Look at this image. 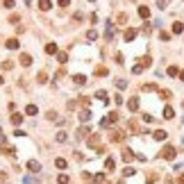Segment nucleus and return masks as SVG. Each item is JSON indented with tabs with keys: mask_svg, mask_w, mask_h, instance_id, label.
Returning <instances> with one entry per match:
<instances>
[{
	"mask_svg": "<svg viewBox=\"0 0 184 184\" xmlns=\"http://www.w3.org/2000/svg\"><path fill=\"white\" fill-rule=\"evenodd\" d=\"M114 37H116V25H114L112 21H107V25H105V39H107V41H114Z\"/></svg>",
	"mask_w": 184,
	"mask_h": 184,
	"instance_id": "1",
	"label": "nucleus"
},
{
	"mask_svg": "<svg viewBox=\"0 0 184 184\" xmlns=\"http://www.w3.org/2000/svg\"><path fill=\"white\" fill-rule=\"evenodd\" d=\"M116 120H118V112H112V114H107V118L100 120V127H109V125H114Z\"/></svg>",
	"mask_w": 184,
	"mask_h": 184,
	"instance_id": "2",
	"label": "nucleus"
},
{
	"mask_svg": "<svg viewBox=\"0 0 184 184\" xmlns=\"http://www.w3.org/2000/svg\"><path fill=\"white\" fill-rule=\"evenodd\" d=\"M175 146H166L164 148V150L162 152H159V157H162V159H175Z\"/></svg>",
	"mask_w": 184,
	"mask_h": 184,
	"instance_id": "3",
	"label": "nucleus"
},
{
	"mask_svg": "<svg viewBox=\"0 0 184 184\" xmlns=\"http://www.w3.org/2000/svg\"><path fill=\"white\" fill-rule=\"evenodd\" d=\"M125 136H127V134H125L123 130H114V132H112V136H109V139H112L114 143H120V141H125Z\"/></svg>",
	"mask_w": 184,
	"mask_h": 184,
	"instance_id": "4",
	"label": "nucleus"
},
{
	"mask_svg": "<svg viewBox=\"0 0 184 184\" xmlns=\"http://www.w3.org/2000/svg\"><path fill=\"white\" fill-rule=\"evenodd\" d=\"M136 34H139V32H136V27H127L123 37H125V41L130 43V41H134V39H136Z\"/></svg>",
	"mask_w": 184,
	"mask_h": 184,
	"instance_id": "5",
	"label": "nucleus"
},
{
	"mask_svg": "<svg viewBox=\"0 0 184 184\" xmlns=\"http://www.w3.org/2000/svg\"><path fill=\"white\" fill-rule=\"evenodd\" d=\"M27 170H30V173H39V170H41V164H39L37 159H30V162H27Z\"/></svg>",
	"mask_w": 184,
	"mask_h": 184,
	"instance_id": "6",
	"label": "nucleus"
},
{
	"mask_svg": "<svg viewBox=\"0 0 184 184\" xmlns=\"http://www.w3.org/2000/svg\"><path fill=\"white\" fill-rule=\"evenodd\" d=\"M96 98L102 102V105H109V98H107V91H105V89H100V91H98V93H96Z\"/></svg>",
	"mask_w": 184,
	"mask_h": 184,
	"instance_id": "7",
	"label": "nucleus"
},
{
	"mask_svg": "<svg viewBox=\"0 0 184 184\" xmlns=\"http://www.w3.org/2000/svg\"><path fill=\"white\" fill-rule=\"evenodd\" d=\"M173 116H175V109L170 107V105H166V107H164V118H166V120H170Z\"/></svg>",
	"mask_w": 184,
	"mask_h": 184,
	"instance_id": "8",
	"label": "nucleus"
},
{
	"mask_svg": "<svg viewBox=\"0 0 184 184\" xmlns=\"http://www.w3.org/2000/svg\"><path fill=\"white\" fill-rule=\"evenodd\" d=\"M152 64V59H150V55H143L141 57V59H139V66L141 68H148V66H150Z\"/></svg>",
	"mask_w": 184,
	"mask_h": 184,
	"instance_id": "9",
	"label": "nucleus"
},
{
	"mask_svg": "<svg viewBox=\"0 0 184 184\" xmlns=\"http://www.w3.org/2000/svg\"><path fill=\"white\" fill-rule=\"evenodd\" d=\"M170 30H173V34H182V32H184V25H182L180 21H175L173 25H170Z\"/></svg>",
	"mask_w": 184,
	"mask_h": 184,
	"instance_id": "10",
	"label": "nucleus"
},
{
	"mask_svg": "<svg viewBox=\"0 0 184 184\" xmlns=\"http://www.w3.org/2000/svg\"><path fill=\"white\" fill-rule=\"evenodd\" d=\"M152 136H155V141H164L168 134H166L164 130H155V132H152Z\"/></svg>",
	"mask_w": 184,
	"mask_h": 184,
	"instance_id": "11",
	"label": "nucleus"
},
{
	"mask_svg": "<svg viewBox=\"0 0 184 184\" xmlns=\"http://www.w3.org/2000/svg\"><path fill=\"white\" fill-rule=\"evenodd\" d=\"M5 45H7L9 50H18L21 43H18V39H7V43H5Z\"/></svg>",
	"mask_w": 184,
	"mask_h": 184,
	"instance_id": "12",
	"label": "nucleus"
},
{
	"mask_svg": "<svg viewBox=\"0 0 184 184\" xmlns=\"http://www.w3.org/2000/svg\"><path fill=\"white\" fill-rule=\"evenodd\" d=\"M18 61H21V64H23V66H30V64H32V55H27V53H23Z\"/></svg>",
	"mask_w": 184,
	"mask_h": 184,
	"instance_id": "13",
	"label": "nucleus"
},
{
	"mask_svg": "<svg viewBox=\"0 0 184 184\" xmlns=\"http://www.w3.org/2000/svg\"><path fill=\"white\" fill-rule=\"evenodd\" d=\"M134 157H136L134 150H130V148H127V150H123V162H132Z\"/></svg>",
	"mask_w": 184,
	"mask_h": 184,
	"instance_id": "14",
	"label": "nucleus"
},
{
	"mask_svg": "<svg viewBox=\"0 0 184 184\" xmlns=\"http://www.w3.org/2000/svg\"><path fill=\"white\" fill-rule=\"evenodd\" d=\"M100 146V136L93 134V136H89V148H98Z\"/></svg>",
	"mask_w": 184,
	"mask_h": 184,
	"instance_id": "15",
	"label": "nucleus"
},
{
	"mask_svg": "<svg viewBox=\"0 0 184 184\" xmlns=\"http://www.w3.org/2000/svg\"><path fill=\"white\" fill-rule=\"evenodd\" d=\"M127 107H130V112H136V109H139V98H130Z\"/></svg>",
	"mask_w": 184,
	"mask_h": 184,
	"instance_id": "16",
	"label": "nucleus"
},
{
	"mask_svg": "<svg viewBox=\"0 0 184 184\" xmlns=\"http://www.w3.org/2000/svg\"><path fill=\"white\" fill-rule=\"evenodd\" d=\"M50 7H53V2H50V0H39V9H41V11H48Z\"/></svg>",
	"mask_w": 184,
	"mask_h": 184,
	"instance_id": "17",
	"label": "nucleus"
},
{
	"mask_svg": "<svg viewBox=\"0 0 184 184\" xmlns=\"http://www.w3.org/2000/svg\"><path fill=\"white\" fill-rule=\"evenodd\" d=\"M89 118H91V112L89 109H82V112H80V120H82V123H89Z\"/></svg>",
	"mask_w": 184,
	"mask_h": 184,
	"instance_id": "18",
	"label": "nucleus"
},
{
	"mask_svg": "<svg viewBox=\"0 0 184 184\" xmlns=\"http://www.w3.org/2000/svg\"><path fill=\"white\" fill-rule=\"evenodd\" d=\"M73 82H75L77 87H82V84H87V77H84V75H80V73H77V75H73Z\"/></svg>",
	"mask_w": 184,
	"mask_h": 184,
	"instance_id": "19",
	"label": "nucleus"
},
{
	"mask_svg": "<svg viewBox=\"0 0 184 184\" xmlns=\"http://www.w3.org/2000/svg\"><path fill=\"white\" fill-rule=\"evenodd\" d=\"M139 16L143 21H148V18H150V9H148V7H139Z\"/></svg>",
	"mask_w": 184,
	"mask_h": 184,
	"instance_id": "20",
	"label": "nucleus"
},
{
	"mask_svg": "<svg viewBox=\"0 0 184 184\" xmlns=\"http://www.w3.org/2000/svg\"><path fill=\"white\" fill-rule=\"evenodd\" d=\"M37 112H39L37 105H27L25 107V114H27V116H37Z\"/></svg>",
	"mask_w": 184,
	"mask_h": 184,
	"instance_id": "21",
	"label": "nucleus"
},
{
	"mask_svg": "<svg viewBox=\"0 0 184 184\" xmlns=\"http://www.w3.org/2000/svg\"><path fill=\"white\" fill-rule=\"evenodd\" d=\"M45 55H57V43H48V45H45Z\"/></svg>",
	"mask_w": 184,
	"mask_h": 184,
	"instance_id": "22",
	"label": "nucleus"
},
{
	"mask_svg": "<svg viewBox=\"0 0 184 184\" xmlns=\"http://www.w3.org/2000/svg\"><path fill=\"white\" fill-rule=\"evenodd\" d=\"M114 166H116L114 157H107V162H105V170H114Z\"/></svg>",
	"mask_w": 184,
	"mask_h": 184,
	"instance_id": "23",
	"label": "nucleus"
},
{
	"mask_svg": "<svg viewBox=\"0 0 184 184\" xmlns=\"http://www.w3.org/2000/svg\"><path fill=\"white\" fill-rule=\"evenodd\" d=\"M96 75H98V77H105V75H109V71H107L105 66H98V68H96Z\"/></svg>",
	"mask_w": 184,
	"mask_h": 184,
	"instance_id": "24",
	"label": "nucleus"
},
{
	"mask_svg": "<svg viewBox=\"0 0 184 184\" xmlns=\"http://www.w3.org/2000/svg\"><path fill=\"white\" fill-rule=\"evenodd\" d=\"M55 166L64 170V168H66V159H64V157H57V159H55Z\"/></svg>",
	"mask_w": 184,
	"mask_h": 184,
	"instance_id": "25",
	"label": "nucleus"
},
{
	"mask_svg": "<svg viewBox=\"0 0 184 184\" xmlns=\"http://www.w3.org/2000/svg\"><path fill=\"white\" fill-rule=\"evenodd\" d=\"M11 123H14V125H21L23 123V114H11Z\"/></svg>",
	"mask_w": 184,
	"mask_h": 184,
	"instance_id": "26",
	"label": "nucleus"
},
{
	"mask_svg": "<svg viewBox=\"0 0 184 184\" xmlns=\"http://www.w3.org/2000/svg\"><path fill=\"white\" fill-rule=\"evenodd\" d=\"M37 82H39V84H45V82H48V75H45V71H41V73L37 75Z\"/></svg>",
	"mask_w": 184,
	"mask_h": 184,
	"instance_id": "27",
	"label": "nucleus"
},
{
	"mask_svg": "<svg viewBox=\"0 0 184 184\" xmlns=\"http://www.w3.org/2000/svg\"><path fill=\"white\" fill-rule=\"evenodd\" d=\"M168 75L170 77H177V75H180V68H177V66H168Z\"/></svg>",
	"mask_w": 184,
	"mask_h": 184,
	"instance_id": "28",
	"label": "nucleus"
},
{
	"mask_svg": "<svg viewBox=\"0 0 184 184\" xmlns=\"http://www.w3.org/2000/svg\"><path fill=\"white\" fill-rule=\"evenodd\" d=\"M57 61H59V64H66V61H68V55L66 53H57Z\"/></svg>",
	"mask_w": 184,
	"mask_h": 184,
	"instance_id": "29",
	"label": "nucleus"
},
{
	"mask_svg": "<svg viewBox=\"0 0 184 184\" xmlns=\"http://www.w3.org/2000/svg\"><path fill=\"white\" fill-rule=\"evenodd\" d=\"M141 91H146V93H148V91H157V84H143V87H141Z\"/></svg>",
	"mask_w": 184,
	"mask_h": 184,
	"instance_id": "30",
	"label": "nucleus"
},
{
	"mask_svg": "<svg viewBox=\"0 0 184 184\" xmlns=\"http://www.w3.org/2000/svg\"><path fill=\"white\" fill-rule=\"evenodd\" d=\"M87 39H89V41H96V39H98V32L96 30H89L87 32Z\"/></svg>",
	"mask_w": 184,
	"mask_h": 184,
	"instance_id": "31",
	"label": "nucleus"
},
{
	"mask_svg": "<svg viewBox=\"0 0 184 184\" xmlns=\"http://www.w3.org/2000/svg\"><path fill=\"white\" fill-rule=\"evenodd\" d=\"M89 134V127H80L77 130V139H82V136H87Z\"/></svg>",
	"mask_w": 184,
	"mask_h": 184,
	"instance_id": "32",
	"label": "nucleus"
},
{
	"mask_svg": "<svg viewBox=\"0 0 184 184\" xmlns=\"http://www.w3.org/2000/svg\"><path fill=\"white\" fill-rule=\"evenodd\" d=\"M159 96H162V100H168V98H170V91L168 89H162V91H159Z\"/></svg>",
	"mask_w": 184,
	"mask_h": 184,
	"instance_id": "33",
	"label": "nucleus"
},
{
	"mask_svg": "<svg viewBox=\"0 0 184 184\" xmlns=\"http://www.w3.org/2000/svg\"><path fill=\"white\" fill-rule=\"evenodd\" d=\"M134 173H136V170H134V168H132V166H127V168H125V170H123V175H125V177H130V175H134Z\"/></svg>",
	"mask_w": 184,
	"mask_h": 184,
	"instance_id": "34",
	"label": "nucleus"
},
{
	"mask_svg": "<svg viewBox=\"0 0 184 184\" xmlns=\"http://www.w3.org/2000/svg\"><path fill=\"white\" fill-rule=\"evenodd\" d=\"M57 182H59V184H68V175H64V173H61L59 177H57Z\"/></svg>",
	"mask_w": 184,
	"mask_h": 184,
	"instance_id": "35",
	"label": "nucleus"
},
{
	"mask_svg": "<svg viewBox=\"0 0 184 184\" xmlns=\"http://www.w3.org/2000/svg\"><path fill=\"white\" fill-rule=\"evenodd\" d=\"M57 141L64 143V141H66V132H57Z\"/></svg>",
	"mask_w": 184,
	"mask_h": 184,
	"instance_id": "36",
	"label": "nucleus"
},
{
	"mask_svg": "<svg viewBox=\"0 0 184 184\" xmlns=\"http://www.w3.org/2000/svg\"><path fill=\"white\" fill-rule=\"evenodd\" d=\"M170 2V0H157V7L159 9H166V5H168Z\"/></svg>",
	"mask_w": 184,
	"mask_h": 184,
	"instance_id": "37",
	"label": "nucleus"
},
{
	"mask_svg": "<svg viewBox=\"0 0 184 184\" xmlns=\"http://www.w3.org/2000/svg\"><path fill=\"white\" fill-rule=\"evenodd\" d=\"M116 21H118V23H127V14H118Z\"/></svg>",
	"mask_w": 184,
	"mask_h": 184,
	"instance_id": "38",
	"label": "nucleus"
},
{
	"mask_svg": "<svg viewBox=\"0 0 184 184\" xmlns=\"http://www.w3.org/2000/svg\"><path fill=\"white\" fill-rule=\"evenodd\" d=\"M159 39H162V41H168L170 34H168V32H159Z\"/></svg>",
	"mask_w": 184,
	"mask_h": 184,
	"instance_id": "39",
	"label": "nucleus"
},
{
	"mask_svg": "<svg viewBox=\"0 0 184 184\" xmlns=\"http://www.w3.org/2000/svg\"><path fill=\"white\" fill-rule=\"evenodd\" d=\"M116 87L118 89H125V87H127V82H125V80H116Z\"/></svg>",
	"mask_w": 184,
	"mask_h": 184,
	"instance_id": "40",
	"label": "nucleus"
},
{
	"mask_svg": "<svg viewBox=\"0 0 184 184\" xmlns=\"http://www.w3.org/2000/svg\"><path fill=\"white\" fill-rule=\"evenodd\" d=\"M5 155H9V157H16V148H7V150H5Z\"/></svg>",
	"mask_w": 184,
	"mask_h": 184,
	"instance_id": "41",
	"label": "nucleus"
},
{
	"mask_svg": "<svg viewBox=\"0 0 184 184\" xmlns=\"http://www.w3.org/2000/svg\"><path fill=\"white\" fill-rule=\"evenodd\" d=\"M157 177H159V175H157V173H150V175H148V184H152V182H155V180H157Z\"/></svg>",
	"mask_w": 184,
	"mask_h": 184,
	"instance_id": "42",
	"label": "nucleus"
},
{
	"mask_svg": "<svg viewBox=\"0 0 184 184\" xmlns=\"http://www.w3.org/2000/svg\"><path fill=\"white\" fill-rule=\"evenodd\" d=\"M130 127L134 130V132H139V123H136V120H130Z\"/></svg>",
	"mask_w": 184,
	"mask_h": 184,
	"instance_id": "43",
	"label": "nucleus"
},
{
	"mask_svg": "<svg viewBox=\"0 0 184 184\" xmlns=\"http://www.w3.org/2000/svg\"><path fill=\"white\" fill-rule=\"evenodd\" d=\"M93 180H96V182H105V173H98Z\"/></svg>",
	"mask_w": 184,
	"mask_h": 184,
	"instance_id": "44",
	"label": "nucleus"
},
{
	"mask_svg": "<svg viewBox=\"0 0 184 184\" xmlns=\"http://www.w3.org/2000/svg\"><path fill=\"white\" fill-rule=\"evenodd\" d=\"M48 120H57V112H48Z\"/></svg>",
	"mask_w": 184,
	"mask_h": 184,
	"instance_id": "45",
	"label": "nucleus"
},
{
	"mask_svg": "<svg viewBox=\"0 0 184 184\" xmlns=\"http://www.w3.org/2000/svg\"><path fill=\"white\" fill-rule=\"evenodd\" d=\"M14 5H16L14 0H5V7H7V9H11V7H14Z\"/></svg>",
	"mask_w": 184,
	"mask_h": 184,
	"instance_id": "46",
	"label": "nucleus"
},
{
	"mask_svg": "<svg viewBox=\"0 0 184 184\" xmlns=\"http://www.w3.org/2000/svg\"><path fill=\"white\" fill-rule=\"evenodd\" d=\"M141 71H143V68H141V66H139V64H136V66H134V68H132V73H134V75H139V73H141Z\"/></svg>",
	"mask_w": 184,
	"mask_h": 184,
	"instance_id": "47",
	"label": "nucleus"
},
{
	"mask_svg": "<svg viewBox=\"0 0 184 184\" xmlns=\"http://www.w3.org/2000/svg\"><path fill=\"white\" fill-rule=\"evenodd\" d=\"M143 120H146V123H152V120H155V118L150 116V114H143Z\"/></svg>",
	"mask_w": 184,
	"mask_h": 184,
	"instance_id": "48",
	"label": "nucleus"
},
{
	"mask_svg": "<svg viewBox=\"0 0 184 184\" xmlns=\"http://www.w3.org/2000/svg\"><path fill=\"white\" fill-rule=\"evenodd\" d=\"M11 66H14V64H11V61H2V68H5V71H9Z\"/></svg>",
	"mask_w": 184,
	"mask_h": 184,
	"instance_id": "49",
	"label": "nucleus"
},
{
	"mask_svg": "<svg viewBox=\"0 0 184 184\" xmlns=\"http://www.w3.org/2000/svg\"><path fill=\"white\" fill-rule=\"evenodd\" d=\"M59 5H61V7H68V5H71V0H59Z\"/></svg>",
	"mask_w": 184,
	"mask_h": 184,
	"instance_id": "50",
	"label": "nucleus"
},
{
	"mask_svg": "<svg viewBox=\"0 0 184 184\" xmlns=\"http://www.w3.org/2000/svg\"><path fill=\"white\" fill-rule=\"evenodd\" d=\"M5 141H7V139H5V134H2V130H0V146H5Z\"/></svg>",
	"mask_w": 184,
	"mask_h": 184,
	"instance_id": "51",
	"label": "nucleus"
},
{
	"mask_svg": "<svg viewBox=\"0 0 184 184\" xmlns=\"http://www.w3.org/2000/svg\"><path fill=\"white\" fill-rule=\"evenodd\" d=\"M7 180V173H0V182H5Z\"/></svg>",
	"mask_w": 184,
	"mask_h": 184,
	"instance_id": "52",
	"label": "nucleus"
},
{
	"mask_svg": "<svg viewBox=\"0 0 184 184\" xmlns=\"http://www.w3.org/2000/svg\"><path fill=\"white\" fill-rule=\"evenodd\" d=\"M177 184H184V175H180V177H177Z\"/></svg>",
	"mask_w": 184,
	"mask_h": 184,
	"instance_id": "53",
	"label": "nucleus"
},
{
	"mask_svg": "<svg viewBox=\"0 0 184 184\" xmlns=\"http://www.w3.org/2000/svg\"><path fill=\"white\" fill-rule=\"evenodd\" d=\"M177 77H180V80H182V82H184V71H180V75H177Z\"/></svg>",
	"mask_w": 184,
	"mask_h": 184,
	"instance_id": "54",
	"label": "nucleus"
},
{
	"mask_svg": "<svg viewBox=\"0 0 184 184\" xmlns=\"http://www.w3.org/2000/svg\"><path fill=\"white\" fill-rule=\"evenodd\" d=\"M2 82H5V80H2V75H0V84H2Z\"/></svg>",
	"mask_w": 184,
	"mask_h": 184,
	"instance_id": "55",
	"label": "nucleus"
},
{
	"mask_svg": "<svg viewBox=\"0 0 184 184\" xmlns=\"http://www.w3.org/2000/svg\"><path fill=\"white\" fill-rule=\"evenodd\" d=\"M91 2H96V0H91Z\"/></svg>",
	"mask_w": 184,
	"mask_h": 184,
	"instance_id": "56",
	"label": "nucleus"
},
{
	"mask_svg": "<svg viewBox=\"0 0 184 184\" xmlns=\"http://www.w3.org/2000/svg\"><path fill=\"white\" fill-rule=\"evenodd\" d=\"M182 107H184V102H182Z\"/></svg>",
	"mask_w": 184,
	"mask_h": 184,
	"instance_id": "57",
	"label": "nucleus"
}]
</instances>
